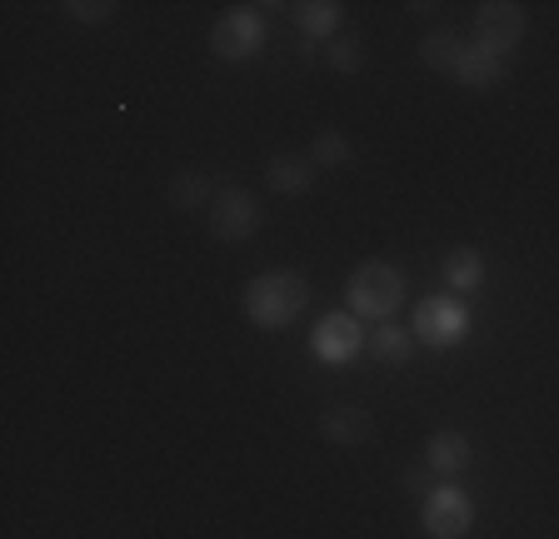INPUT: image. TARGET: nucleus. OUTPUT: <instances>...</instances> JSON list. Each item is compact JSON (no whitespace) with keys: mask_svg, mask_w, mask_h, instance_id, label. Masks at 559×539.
Returning <instances> with one entry per match:
<instances>
[{"mask_svg":"<svg viewBox=\"0 0 559 539\" xmlns=\"http://www.w3.org/2000/svg\"><path fill=\"white\" fill-rule=\"evenodd\" d=\"M265 50V11L260 5H230L221 11V21L210 25V56L215 60H255Z\"/></svg>","mask_w":559,"mask_h":539,"instance_id":"4","label":"nucleus"},{"mask_svg":"<svg viewBox=\"0 0 559 539\" xmlns=\"http://www.w3.org/2000/svg\"><path fill=\"white\" fill-rule=\"evenodd\" d=\"M419 525L430 539H465L475 529V494L460 480H440L419 500Z\"/></svg>","mask_w":559,"mask_h":539,"instance_id":"5","label":"nucleus"},{"mask_svg":"<svg viewBox=\"0 0 559 539\" xmlns=\"http://www.w3.org/2000/svg\"><path fill=\"white\" fill-rule=\"evenodd\" d=\"M260 220H265V211H260V200L250 195L245 185H225L221 195L210 200V211H205V230L215 235V240H225V245L250 240V235L260 230Z\"/></svg>","mask_w":559,"mask_h":539,"instance_id":"8","label":"nucleus"},{"mask_svg":"<svg viewBox=\"0 0 559 539\" xmlns=\"http://www.w3.org/2000/svg\"><path fill=\"white\" fill-rule=\"evenodd\" d=\"M400 306H405V270L384 265V260H365L345 280V310L355 320L390 325L400 315Z\"/></svg>","mask_w":559,"mask_h":539,"instance_id":"2","label":"nucleus"},{"mask_svg":"<svg viewBox=\"0 0 559 539\" xmlns=\"http://www.w3.org/2000/svg\"><path fill=\"white\" fill-rule=\"evenodd\" d=\"M314 160L310 155H270V165H265V180H270V190H280V195H305V190L314 185Z\"/></svg>","mask_w":559,"mask_h":539,"instance_id":"12","label":"nucleus"},{"mask_svg":"<svg viewBox=\"0 0 559 539\" xmlns=\"http://www.w3.org/2000/svg\"><path fill=\"white\" fill-rule=\"evenodd\" d=\"M450 81L469 85V91H495V85L504 81V60H495V56H485V50L465 46V50H460V60H454Z\"/></svg>","mask_w":559,"mask_h":539,"instance_id":"15","label":"nucleus"},{"mask_svg":"<svg viewBox=\"0 0 559 539\" xmlns=\"http://www.w3.org/2000/svg\"><path fill=\"white\" fill-rule=\"evenodd\" d=\"M240 306L255 330H285L310 306V280H305L300 270H265V275H255V280L245 285Z\"/></svg>","mask_w":559,"mask_h":539,"instance_id":"1","label":"nucleus"},{"mask_svg":"<svg viewBox=\"0 0 559 539\" xmlns=\"http://www.w3.org/2000/svg\"><path fill=\"white\" fill-rule=\"evenodd\" d=\"M524 25H530V15L514 5V0H485L475 11V31H469V46L485 50V56L504 60L514 56V46L524 40Z\"/></svg>","mask_w":559,"mask_h":539,"instance_id":"7","label":"nucleus"},{"mask_svg":"<svg viewBox=\"0 0 559 539\" xmlns=\"http://www.w3.org/2000/svg\"><path fill=\"white\" fill-rule=\"evenodd\" d=\"M66 15H75L81 25H105L116 15V0H70Z\"/></svg>","mask_w":559,"mask_h":539,"instance_id":"20","label":"nucleus"},{"mask_svg":"<svg viewBox=\"0 0 559 539\" xmlns=\"http://www.w3.org/2000/svg\"><path fill=\"white\" fill-rule=\"evenodd\" d=\"M365 340H370V335H365V320H355L349 310H325L310 330V355L320 364H330V370H340V364L360 360Z\"/></svg>","mask_w":559,"mask_h":539,"instance_id":"6","label":"nucleus"},{"mask_svg":"<svg viewBox=\"0 0 559 539\" xmlns=\"http://www.w3.org/2000/svg\"><path fill=\"white\" fill-rule=\"evenodd\" d=\"M444 290L450 295H460V300H465V295H475L479 285H485V255H479L475 245H454L450 255H444Z\"/></svg>","mask_w":559,"mask_h":539,"instance_id":"11","label":"nucleus"},{"mask_svg":"<svg viewBox=\"0 0 559 539\" xmlns=\"http://www.w3.org/2000/svg\"><path fill=\"white\" fill-rule=\"evenodd\" d=\"M290 21L305 46H330L340 36V25H345V5L340 0H295Z\"/></svg>","mask_w":559,"mask_h":539,"instance_id":"9","label":"nucleus"},{"mask_svg":"<svg viewBox=\"0 0 559 539\" xmlns=\"http://www.w3.org/2000/svg\"><path fill=\"white\" fill-rule=\"evenodd\" d=\"M475 465V445H469V434L460 430H435L425 440V469L440 475V480H454V475H465Z\"/></svg>","mask_w":559,"mask_h":539,"instance_id":"10","label":"nucleus"},{"mask_svg":"<svg viewBox=\"0 0 559 539\" xmlns=\"http://www.w3.org/2000/svg\"><path fill=\"white\" fill-rule=\"evenodd\" d=\"M310 160H314V170H340V165H349V141L340 130H320L310 145Z\"/></svg>","mask_w":559,"mask_h":539,"instance_id":"18","label":"nucleus"},{"mask_svg":"<svg viewBox=\"0 0 559 539\" xmlns=\"http://www.w3.org/2000/svg\"><path fill=\"white\" fill-rule=\"evenodd\" d=\"M469 40L465 36H454V31H430V36L419 40V60L430 65V71H454V60H460V50H465Z\"/></svg>","mask_w":559,"mask_h":539,"instance_id":"17","label":"nucleus"},{"mask_svg":"<svg viewBox=\"0 0 559 539\" xmlns=\"http://www.w3.org/2000/svg\"><path fill=\"white\" fill-rule=\"evenodd\" d=\"M325 65H330V71H340V75H355L365 65V46L355 36H335L325 46Z\"/></svg>","mask_w":559,"mask_h":539,"instance_id":"19","label":"nucleus"},{"mask_svg":"<svg viewBox=\"0 0 559 539\" xmlns=\"http://www.w3.org/2000/svg\"><path fill=\"white\" fill-rule=\"evenodd\" d=\"M469 306L460 295H430V300H419L415 315H409V335L415 345H430V350H454V345L469 340Z\"/></svg>","mask_w":559,"mask_h":539,"instance_id":"3","label":"nucleus"},{"mask_svg":"<svg viewBox=\"0 0 559 539\" xmlns=\"http://www.w3.org/2000/svg\"><path fill=\"white\" fill-rule=\"evenodd\" d=\"M221 195L215 190V180L205 176V170H180V176L165 185V200H170V211H186V215H195V211H210V200Z\"/></svg>","mask_w":559,"mask_h":539,"instance_id":"14","label":"nucleus"},{"mask_svg":"<svg viewBox=\"0 0 559 539\" xmlns=\"http://www.w3.org/2000/svg\"><path fill=\"white\" fill-rule=\"evenodd\" d=\"M365 350L374 355L380 364H390V370H400V364H409V355H415V335H409L405 325H374V335L365 340Z\"/></svg>","mask_w":559,"mask_h":539,"instance_id":"16","label":"nucleus"},{"mask_svg":"<svg viewBox=\"0 0 559 539\" xmlns=\"http://www.w3.org/2000/svg\"><path fill=\"white\" fill-rule=\"evenodd\" d=\"M320 434H325L330 445H365L374 434V420L360 410V405H340V410H325V420H320Z\"/></svg>","mask_w":559,"mask_h":539,"instance_id":"13","label":"nucleus"}]
</instances>
